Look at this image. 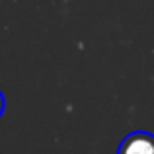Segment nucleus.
Wrapping results in <instances>:
<instances>
[{"label": "nucleus", "mask_w": 154, "mask_h": 154, "mask_svg": "<svg viewBox=\"0 0 154 154\" xmlns=\"http://www.w3.org/2000/svg\"><path fill=\"white\" fill-rule=\"evenodd\" d=\"M117 154H154V135L146 131H137L121 140Z\"/></svg>", "instance_id": "nucleus-1"}, {"label": "nucleus", "mask_w": 154, "mask_h": 154, "mask_svg": "<svg viewBox=\"0 0 154 154\" xmlns=\"http://www.w3.org/2000/svg\"><path fill=\"white\" fill-rule=\"evenodd\" d=\"M2 111H4V96L0 92V115H2Z\"/></svg>", "instance_id": "nucleus-2"}]
</instances>
